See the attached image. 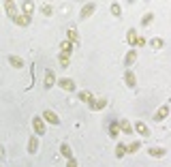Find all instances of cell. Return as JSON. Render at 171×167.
I'll return each instance as SVG.
<instances>
[{"instance_id": "obj_1", "label": "cell", "mask_w": 171, "mask_h": 167, "mask_svg": "<svg viewBox=\"0 0 171 167\" xmlns=\"http://www.w3.org/2000/svg\"><path fill=\"white\" fill-rule=\"evenodd\" d=\"M43 120H45V122H49V124H60L58 114H56V112H51V109H45V112H43Z\"/></svg>"}, {"instance_id": "obj_2", "label": "cell", "mask_w": 171, "mask_h": 167, "mask_svg": "<svg viewBox=\"0 0 171 167\" xmlns=\"http://www.w3.org/2000/svg\"><path fill=\"white\" fill-rule=\"evenodd\" d=\"M167 112H169V105H163L158 112H156V116H154V120H165L167 118Z\"/></svg>"}, {"instance_id": "obj_3", "label": "cell", "mask_w": 171, "mask_h": 167, "mask_svg": "<svg viewBox=\"0 0 171 167\" xmlns=\"http://www.w3.org/2000/svg\"><path fill=\"white\" fill-rule=\"evenodd\" d=\"M37 150H39V139H37V137H30V141H28V152L34 154Z\"/></svg>"}, {"instance_id": "obj_4", "label": "cell", "mask_w": 171, "mask_h": 167, "mask_svg": "<svg viewBox=\"0 0 171 167\" xmlns=\"http://www.w3.org/2000/svg\"><path fill=\"white\" fill-rule=\"evenodd\" d=\"M32 124H34V128H37V135H43V133H45V124H43L41 118H34Z\"/></svg>"}, {"instance_id": "obj_5", "label": "cell", "mask_w": 171, "mask_h": 167, "mask_svg": "<svg viewBox=\"0 0 171 167\" xmlns=\"http://www.w3.org/2000/svg\"><path fill=\"white\" fill-rule=\"evenodd\" d=\"M9 62H11V67H17V69L24 67V60H22L19 56H9Z\"/></svg>"}, {"instance_id": "obj_6", "label": "cell", "mask_w": 171, "mask_h": 167, "mask_svg": "<svg viewBox=\"0 0 171 167\" xmlns=\"http://www.w3.org/2000/svg\"><path fill=\"white\" fill-rule=\"evenodd\" d=\"M45 88H49V86H54V82H56V75H54V71H45Z\"/></svg>"}, {"instance_id": "obj_7", "label": "cell", "mask_w": 171, "mask_h": 167, "mask_svg": "<svg viewBox=\"0 0 171 167\" xmlns=\"http://www.w3.org/2000/svg\"><path fill=\"white\" fill-rule=\"evenodd\" d=\"M135 60H137V51H135V49H130V51L126 54V67H130Z\"/></svg>"}, {"instance_id": "obj_8", "label": "cell", "mask_w": 171, "mask_h": 167, "mask_svg": "<svg viewBox=\"0 0 171 167\" xmlns=\"http://www.w3.org/2000/svg\"><path fill=\"white\" fill-rule=\"evenodd\" d=\"M60 152H62V157H66V159H71V154H73L69 144H62V146H60Z\"/></svg>"}, {"instance_id": "obj_9", "label": "cell", "mask_w": 171, "mask_h": 167, "mask_svg": "<svg viewBox=\"0 0 171 167\" xmlns=\"http://www.w3.org/2000/svg\"><path fill=\"white\" fill-rule=\"evenodd\" d=\"M135 131H139L141 135H148L150 131H148V126L143 124V122H135Z\"/></svg>"}, {"instance_id": "obj_10", "label": "cell", "mask_w": 171, "mask_h": 167, "mask_svg": "<svg viewBox=\"0 0 171 167\" xmlns=\"http://www.w3.org/2000/svg\"><path fill=\"white\" fill-rule=\"evenodd\" d=\"M92 11H94V4H88V6H84V11H82V19L90 17V15H92Z\"/></svg>"}, {"instance_id": "obj_11", "label": "cell", "mask_w": 171, "mask_h": 167, "mask_svg": "<svg viewBox=\"0 0 171 167\" xmlns=\"http://www.w3.org/2000/svg\"><path fill=\"white\" fill-rule=\"evenodd\" d=\"M60 86H62L64 90H73V88H75V84L71 82V79H60Z\"/></svg>"}, {"instance_id": "obj_12", "label": "cell", "mask_w": 171, "mask_h": 167, "mask_svg": "<svg viewBox=\"0 0 171 167\" xmlns=\"http://www.w3.org/2000/svg\"><path fill=\"white\" fill-rule=\"evenodd\" d=\"M124 154H126V146L124 144H118L116 146V157H124Z\"/></svg>"}, {"instance_id": "obj_13", "label": "cell", "mask_w": 171, "mask_h": 167, "mask_svg": "<svg viewBox=\"0 0 171 167\" xmlns=\"http://www.w3.org/2000/svg\"><path fill=\"white\" fill-rule=\"evenodd\" d=\"M120 126L124 128V133H133V124L128 120H120Z\"/></svg>"}, {"instance_id": "obj_14", "label": "cell", "mask_w": 171, "mask_h": 167, "mask_svg": "<svg viewBox=\"0 0 171 167\" xmlns=\"http://www.w3.org/2000/svg\"><path fill=\"white\" fill-rule=\"evenodd\" d=\"M150 154H152V157H163V154H165V150H163V148H156V150H154V148H150Z\"/></svg>"}, {"instance_id": "obj_15", "label": "cell", "mask_w": 171, "mask_h": 167, "mask_svg": "<svg viewBox=\"0 0 171 167\" xmlns=\"http://www.w3.org/2000/svg\"><path fill=\"white\" fill-rule=\"evenodd\" d=\"M150 45H152V47H156V49H161V47H163V39H152Z\"/></svg>"}, {"instance_id": "obj_16", "label": "cell", "mask_w": 171, "mask_h": 167, "mask_svg": "<svg viewBox=\"0 0 171 167\" xmlns=\"http://www.w3.org/2000/svg\"><path fill=\"white\" fill-rule=\"evenodd\" d=\"M105 105H107V101H105V99H98V101H96V103H94L92 107H96V109H101V107H105Z\"/></svg>"}, {"instance_id": "obj_17", "label": "cell", "mask_w": 171, "mask_h": 167, "mask_svg": "<svg viewBox=\"0 0 171 167\" xmlns=\"http://www.w3.org/2000/svg\"><path fill=\"white\" fill-rule=\"evenodd\" d=\"M139 148H141V146H139V141H135V144H130V146H128L126 150H128V152H137Z\"/></svg>"}, {"instance_id": "obj_18", "label": "cell", "mask_w": 171, "mask_h": 167, "mask_svg": "<svg viewBox=\"0 0 171 167\" xmlns=\"http://www.w3.org/2000/svg\"><path fill=\"white\" fill-rule=\"evenodd\" d=\"M126 84H128V86H135V75H133L130 71L126 73Z\"/></svg>"}, {"instance_id": "obj_19", "label": "cell", "mask_w": 171, "mask_h": 167, "mask_svg": "<svg viewBox=\"0 0 171 167\" xmlns=\"http://www.w3.org/2000/svg\"><path fill=\"white\" fill-rule=\"evenodd\" d=\"M152 19H154V13H148V15L143 17V26H148V24H150Z\"/></svg>"}, {"instance_id": "obj_20", "label": "cell", "mask_w": 171, "mask_h": 167, "mask_svg": "<svg viewBox=\"0 0 171 167\" xmlns=\"http://www.w3.org/2000/svg\"><path fill=\"white\" fill-rule=\"evenodd\" d=\"M60 64H62V67H66V64H69V58H66V54H60Z\"/></svg>"}, {"instance_id": "obj_21", "label": "cell", "mask_w": 171, "mask_h": 167, "mask_svg": "<svg viewBox=\"0 0 171 167\" xmlns=\"http://www.w3.org/2000/svg\"><path fill=\"white\" fill-rule=\"evenodd\" d=\"M79 99H82V101H90L92 96H90V92H79Z\"/></svg>"}, {"instance_id": "obj_22", "label": "cell", "mask_w": 171, "mask_h": 167, "mask_svg": "<svg viewBox=\"0 0 171 167\" xmlns=\"http://www.w3.org/2000/svg\"><path fill=\"white\" fill-rule=\"evenodd\" d=\"M15 22H17V24H28L30 17H15Z\"/></svg>"}, {"instance_id": "obj_23", "label": "cell", "mask_w": 171, "mask_h": 167, "mask_svg": "<svg viewBox=\"0 0 171 167\" xmlns=\"http://www.w3.org/2000/svg\"><path fill=\"white\" fill-rule=\"evenodd\" d=\"M111 13H113V15H120V6H118V4H111Z\"/></svg>"}, {"instance_id": "obj_24", "label": "cell", "mask_w": 171, "mask_h": 167, "mask_svg": "<svg viewBox=\"0 0 171 167\" xmlns=\"http://www.w3.org/2000/svg\"><path fill=\"white\" fill-rule=\"evenodd\" d=\"M118 135V124H111V137H116Z\"/></svg>"}, {"instance_id": "obj_25", "label": "cell", "mask_w": 171, "mask_h": 167, "mask_svg": "<svg viewBox=\"0 0 171 167\" xmlns=\"http://www.w3.org/2000/svg\"><path fill=\"white\" fill-rule=\"evenodd\" d=\"M62 49H64V51H71V43H69V41L62 43Z\"/></svg>"}, {"instance_id": "obj_26", "label": "cell", "mask_w": 171, "mask_h": 167, "mask_svg": "<svg viewBox=\"0 0 171 167\" xmlns=\"http://www.w3.org/2000/svg\"><path fill=\"white\" fill-rule=\"evenodd\" d=\"M43 13L45 15H51V6H43Z\"/></svg>"}, {"instance_id": "obj_27", "label": "cell", "mask_w": 171, "mask_h": 167, "mask_svg": "<svg viewBox=\"0 0 171 167\" xmlns=\"http://www.w3.org/2000/svg\"><path fill=\"white\" fill-rule=\"evenodd\" d=\"M69 167H77V163H75L73 159H69Z\"/></svg>"}, {"instance_id": "obj_28", "label": "cell", "mask_w": 171, "mask_h": 167, "mask_svg": "<svg viewBox=\"0 0 171 167\" xmlns=\"http://www.w3.org/2000/svg\"><path fill=\"white\" fill-rule=\"evenodd\" d=\"M2 154H4V150H2V148H0V157H2Z\"/></svg>"}]
</instances>
